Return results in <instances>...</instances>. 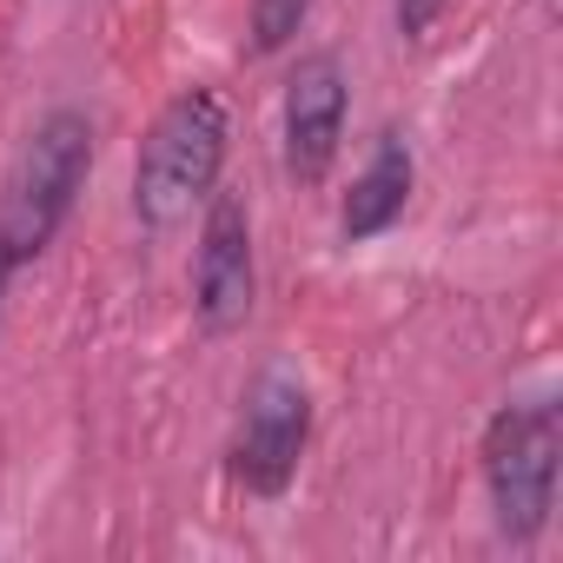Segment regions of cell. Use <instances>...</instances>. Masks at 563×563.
Returning <instances> with one entry per match:
<instances>
[{
    "label": "cell",
    "instance_id": "6da1fadb",
    "mask_svg": "<svg viewBox=\"0 0 563 563\" xmlns=\"http://www.w3.org/2000/svg\"><path fill=\"white\" fill-rule=\"evenodd\" d=\"M225 140H232V120L212 87H186L159 107L133 159V212L146 232H173L179 219H192V206L219 192Z\"/></svg>",
    "mask_w": 563,
    "mask_h": 563
},
{
    "label": "cell",
    "instance_id": "7a4b0ae2",
    "mask_svg": "<svg viewBox=\"0 0 563 563\" xmlns=\"http://www.w3.org/2000/svg\"><path fill=\"white\" fill-rule=\"evenodd\" d=\"M87 173H93V120L80 107H54L27 133L8 173V192H0V252H8L14 272L34 265L60 239V225L74 219L87 192Z\"/></svg>",
    "mask_w": 563,
    "mask_h": 563
},
{
    "label": "cell",
    "instance_id": "3957f363",
    "mask_svg": "<svg viewBox=\"0 0 563 563\" xmlns=\"http://www.w3.org/2000/svg\"><path fill=\"white\" fill-rule=\"evenodd\" d=\"M556 471H563V411L550 398L504 405L484 424V484H490L497 537H510V543L543 537V523L556 510Z\"/></svg>",
    "mask_w": 563,
    "mask_h": 563
},
{
    "label": "cell",
    "instance_id": "277c9868",
    "mask_svg": "<svg viewBox=\"0 0 563 563\" xmlns=\"http://www.w3.org/2000/svg\"><path fill=\"white\" fill-rule=\"evenodd\" d=\"M252 299H258L252 212H245L239 192H212L206 225H199V258H192V312L212 339H225L252 319Z\"/></svg>",
    "mask_w": 563,
    "mask_h": 563
},
{
    "label": "cell",
    "instance_id": "5b68a950",
    "mask_svg": "<svg viewBox=\"0 0 563 563\" xmlns=\"http://www.w3.org/2000/svg\"><path fill=\"white\" fill-rule=\"evenodd\" d=\"M306 438H312V398L299 378L286 372H265L245 398V424H239V444H232V471L252 497H278L292 477H299V457H306Z\"/></svg>",
    "mask_w": 563,
    "mask_h": 563
},
{
    "label": "cell",
    "instance_id": "8992f818",
    "mask_svg": "<svg viewBox=\"0 0 563 563\" xmlns=\"http://www.w3.org/2000/svg\"><path fill=\"white\" fill-rule=\"evenodd\" d=\"M345 140V67L339 54H306L286 80V173L319 186Z\"/></svg>",
    "mask_w": 563,
    "mask_h": 563
},
{
    "label": "cell",
    "instance_id": "52a82bcc",
    "mask_svg": "<svg viewBox=\"0 0 563 563\" xmlns=\"http://www.w3.org/2000/svg\"><path fill=\"white\" fill-rule=\"evenodd\" d=\"M405 199H411V146H405V133H385L372 166L352 179V192L339 206V232L345 239H378L405 212Z\"/></svg>",
    "mask_w": 563,
    "mask_h": 563
},
{
    "label": "cell",
    "instance_id": "ba28073f",
    "mask_svg": "<svg viewBox=\"0 0 563 563\" xmlns=\"http://www.w3.org/2000/svg\"><path fill=\"white\" fill-rule=\"evenodd\" d=\"M312 14V0H252V47L258 54H278V47H292L299 27Z\"/></svg>",
    "mask_w": 563,
    "mask_h": 563
},
{
    "label": "cell",
    "instance_id": "9c48e42d",
    "mask_svg": "<svg viewBox=\"0 0 563 563\" xmlns=\"http://www.w3.org/2000/svg\"><path fill=\"white\" fill-rule=\"evenodd\" d=\"M444 8H451V0H398V34H405V41H424Z\"/></svg>",
    "mask_w": 563,
    "mask_h": 563
},
{
    "label": "cell",
    "instance_id": "30bf717a",
    "mask_svg": "<svg viewBox=\"0 0 563 563\" xmlns=\"http://www.w3.org/2000/svg\"><path fill=\"white\" fill-rule=\"evenodd\" d=\"M8 278H14V265H8V252H0V299H8Z\"/></svg>",
    "mask_w": 563,
    "mask_h": 563
}]
</instances>
